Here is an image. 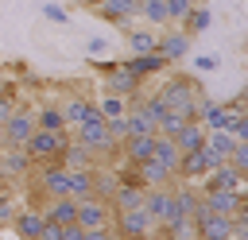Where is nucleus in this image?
Masks as SVG:
<instances>
[{"label":"nucleus","mask_w":248,"mask_h":240,"mask_svg":"<svg viewBox=\"0 0 248 240\" xmlns=\"http://www.w3.org/2000/svg\"><path fill=\"white\" fill-rule=\"evenodd\" d=\"M70 135L81 143V147H89L93 155H97V163H105V159H116V151H120V143L108 135V128H105V116L93 108L78 128H70Z\"/></svg>","instance_id":"f257e3e1"},{"label":"nucleus","mask_w":248,"mask_h":240,"mask_svg":"<svg viewBox=\"0 0 248 240\" xmlns=\"http://www.w3.org/2000/svg\"><path fill=\"white\" fill-rule=\"evenodd\" d=\"M159 97H163V105H167L170 112H182L186 120H198V101H202V89H198V81H194V77H186V74L167 77V81L159 85Z\"/></svg>","instance_id":"f03ea898"},{"label":"nucleus","mask_w":248,"mask_h":240,"mask_svg":"<svg viewBox=\"0 0 248 240\" xmlns=\"http://www.w3.org/2000/svg\"><path fill=\"white\" fill-rule=\"evenodd\" d=\"M66 143H70V128H62V132H43V128H35V132L27 135V143H23V151L31 155L35 166H50V163L62 166V147H66Z\"/></svg>","instance_id":"7ed1b4c3"},{"label":"nucleus","mask_w":248,"mask_h":240,"mask_svg":"<svg viewBox=\"0 0 248 240\" xmlns=\"http://www.w3.org/2000/svg\"><path fill=\"white\" fill-rule=\"evenodd\" d=\"M116 240H151L155 236V221L143 213V209H124V213H112V225Z\"/></svg>","instance_id":"20e7f679"},{"label":"nucleus","mask_w":248,"mask_h":240,"mask_svg":"<svg viewBox=\"0 0 248 240\" xmlns=\"http://www.w3.org/2000/svg\"><path fill=\"white\" fill-rule=\"evenodd\" d=\"M101 77H105V93H116V97H124V101H132V97H140V89H143V77H136L128 66H101Z\"/></svg>","instance_id":"39448f33"},{"label":"nucleus","mask_w":248,"mask_h":240,"mask_svg":"<svg viewBox=\"0 0 248 240\" xmlns=\"http://www.w3.org/2000/svg\"><path fill=\"white\" fill-rule=\"evenodd\" d=\"M74 225L78 228H108L112 225V205L108 197H81L74 209Z\"/></svg>","instance_id":"423d86ee"},{"label":"nucleus","mask_w":248,"mask_h":240,"mask_svg":"<svg viewBox=\"0 0 248 240\" xmlns=\"http://www.w3.org/2000/svg\"><path fill=\"white\" fill-rule=\"evenodd\" d=\"M31 166H35V163H31V155H27L23 147H16V143H0V174H4L8 182H12V178L23 182V178L31 174Z\"/></svg>","instance_id":"0eeeda50"},{"label":"nucleus","mask_w":248,"mask_h":240,"mask_svg":"<svg viewBox=\"0 0 248 240\" xmlns=\"http://www.w3.org/2000/svg\"><path fill=\"white\" fill-rule=\"evenodd\" d=\"M31 132H35V108H23V105H16V112L4 120V143H16V147H23Z\"/></svg>","instance_id":"6e6552de"},{"label":"nucleus","mask_w":248,"mask_h":240,"mask_svg":"<svg viewBox=\"0 0 248 240\" xmlns=\"http://www.w3.org/2000/svg\"><path fill=\"white\" fill-rule=\"evenodd\" d=\"M140 209L155 221V228L167 221V209H170V186H143V197H140Z\"/></svg>","instance_id":"1a4fd4ad"},{"label":"nucleus","mask_w":248,"mask_h":240,"mask_svg":"<svg viewBox=\"0 0 248 240\" xmlns=\"http://www.w3.org/2000/svg\"><path fill=\"white\" fill-rule=\"evenodd\" d=\"M43 209L39 205H27V209H16V217H12V228H16V236L19 240H39L43 236Z\"/></svg>","instance_id":"9d476101"},{"label":"nucleus","mask_w":248,"mask_h":240,"mask_svg":"<svg viewBox=\"0 0 248 240\" xmlns=\"http://www.w3.org/2000/svg\"><path fill=\"white\" fill-rule=\"evenodd\" d=\"M202 190H244V174L229 163H217L205 178H202Z\"/></svg>","instance_id":"9b49d317"},{"label":"nucleus","mask_w":248,"mask_h":240,"mask_svg":"<svg viewBox=\"0 0 248 240\" xmlns=\"http://www.w3.org/2000/svg\"><path fill=\"white\" fill-rule=\"evenodd\" d=\"M151 147H155V135H128V139H120L116 159H120V163H128V166H136V163L151 159Z\"/></svg>","instance_id":"f8f14e48"},{"label":"nucleus","mask_w":248,"mask_h":240,"mask_svg":"<svg viewBox=\"0 0 248 240\" xmlns=\"http://www.w3.org/2000/svg\"><path fill=\"white\" fill-rule=\"evenodd\" d=\"M136 178H140V186H174L178 178H174V170H167L163 163H155V159H143V163H136Z\"/></svg>","instance_id":"ddd939ff"},{"label":"nucleus","mask_w":248,"mask_h":240,"mask_svg":"<svg viewBox=\"0 0 248 240\" xmlns=\"http://www.w3.org/2000/svg\"><path fill=\"white\" fill-rule=\"evenodd\" d=\"M39 209H43V221L66 228V225H74V209H78V201H74V197H46Z\"/></svg>","instance_id":"4468645a"},{"label":"nucleus","mask_w":248,"mask_h":240,"mask_svg":"<svg viewBox=\"0 0 248 240\" xmlns=\"http://www.w3.org/2000/svg\"><path fill=\"white\" fill-rule=\"evenodd\" d=\"M155 50H159L167 62H178V58L190 50V35H186L182 27H178V31H167V35H159V39H155Z\"/></svg>","instance_id":"2eb2a0df"},{"label":"nucleus","mask_w":248,"mask_h":240,"mask_svg":"<svg viewBox=\"0 0 248 240\" xmlns=\"http://www.w3.org/2000/svg\"><path fill=\"white\" fill-rule=\"evenodd\" d=\"M124 66H128V70H132L136 77H151V74H159V70H167L170 62H167V58H163L159 50H147V54H132V58H128Z\"/></svg>","instance_id":"dca6fc26"},{"label":"nucleus","mask_w":248,"mask_h":240,"mask_svg":"<svg viewBox=\"0 0 248 240\" xmlns=\"http://www.w3.org/2000/svg\"><path fill=\"white\" fill-rule=\"evenodd\" d=\"M62 166H66V170H78V166H89V170H93V166H101V163H97V155H93L89 147H81V143L70 135V143L62 147Z\"/></svg>","instance_id":"f3484780"},{"label":"nucleus","mask_w":248,"mask_h":240,"mask_svg":"<svg viewBox=\"0 0 248 240\" xmlns=\"http://www.w3.org/2000/svg\"><path fill=\"white\" fill-rule=\"evenodd\" d=\"M58 108H62V120H66V128H78V124H81V120H85V116H89L97 105H93L89 97L74 93V97H66V105H58Z\"/></svg>","instance_id":"a211bd4d"},{"label":"nucleus","mask_w":248,"mask_h":240,"mask_svg":"<svg viewBox=\"0 0 248 240\" xmlns=\"http://www.w3.org/2000/svg\"><path fill=\"white\" fill-rule=\"evenodd\" d=\"M93 170H97V166H93ZM93 170H89V166L66 170V178H70V197H74V201H81V197H97V190H93Z\"/></svg>","instance_id":"6ab92c4d"},{"label":"nucleus","mask_w":248,"mask_h":240,"mask_svg":"<svg viewBox=\"0 0 248 240\" xmlns=\"http://www.w3.org/2000/svg\"><path fill=\"white\" fill-rule=\"evenodd\" d=\"M140 197H143V186L120 182V186L108 194V205H112V213H124V209H140Z\"/></svg>","instance_id":"aec40b11"},{"label":"nucleus","mask_w":248,"mask_h":240,"mask_svg":"<svg viewBox=\"0 0 248 240\" xmlns=\"http://www.w3.org/2000/svg\"><path fill=\"white\" fill-rule=\"evenodd\" d=\"M170 139H174V147L186 155V151H198V147H202V139H205V128H202L198 120H186V124H182V132H178V135H170Z\"/></svg>","instance_id":"412c9836"},{"label":"nucleus","mask_w":248,"mask_h":240,"mask_svg":"<svg viewBox=\"0 0 248 240\" xmlns=\"http://www.w3.org/2000/svg\"><path fill=\"white\" fill-rule=\"evenodd\" d=\"M151 159H155V163H163L167 170H178V159H182V151L174 147V139H170V135H155Z\"/></svg>","instance_id":"4be33fe9"},{"label":"nucleus","mask_w":248,"mask_h":240,"mask_svg":"<svg viewBox=\"0 0 248 240\" xmlns=\"http://www.w3.org/2000/svg\"><path fill=\"white\" fill-rule=\"evenodd\" d=\"M124 124H128V135H155V124L140 112L136 101H128V108H124ZM128 135H124V139H128Z\"/></svg>","instance_id":"5701e85b"},{"label":"nucleus","mask_w":248,"mask_h":240,"mask_svg":"<svg viewBox=\"0 0 248 240\" xmlns=\"http://www.w3.org/2000/svg\"><path fill=\"white\" fill-rule=\"evenodd\" d=\"M35 128H43V132H62V128H66V120H62V108H58V105L35 108Z\"/></svg>","instance_id":"b1692460"},{"label":"nucleus","mask_w":248,"mask_h":240,"mask_svg":"<svg viewBox=\"0 0 248 240\" xmlns=\"http://www.w3.org/2000/svg\"><path fill=\"white\" fill-rule=\"evenodd\" d=\"M205 27H209V8H205V4H194V8H190V15L182 19V31L194 39V35H202Z\"/></svg>","instance_id":"393cba45"},{"label":"nucleus","mask_w":248,"mask_h":240,"mask_svg":"<svg viewBox=\"0 0 248 240\" xmlns=\"http://www.w3.org/2000/svg\"><path fill=\"white\" fill-rule=\"evenodd\" d=\"M202 143H205L217 159H229V151L236 147V139H232L229 132H205V139H202Z\"/></svg>","instance_id":"a878e982"},{"label":"nucleus","mask_w":248,"mask_h":240,"mask_svg":"<svg viewBox=\"0 0 248 240\" xmlns=\"http://www.w3.org/2000/svg\"><path fill=\"white\" fill-rule=\"evenodd\" d=\"M132 101L140 105V112H143L151 124H159V116L167 112V105H163V97H159V93H147V97H132Z\"/></svg>","instance_id":"bb28decb"},{"label":"nucleus","mask_w":248,"mask_h":240,"mask_svg":"<svg viewBox=\"0 0 248 240\" xmlns=\"http://www.w3.org/2000/svg\"><path fill=\"white\" fill-rule=\"evenodd\" d=\"M140 15L155 27H167V4L163 0H140Z\"/></svg>","instance_id":"cd10ccee"},{"label":"nucleus","mask_w":248,"mask_h":240,"mask_svg":"<svg viewBox=\"0 0 248 240\" xmlns=\"http://www.w3.org/2000/svg\"><path fill=\"white\" fill-rule=\"evenodd\" d=\"M124 108H128V101H124V97H116V93H105V97L97 101V112H101L105 120H112V116H124Z\"/></svg>","instance_id":"c85d7f7f"},{"label":"nucleus","mask_w":248,"mask_h":240,"mask_svg":"<svg viewBox=\"0 0 248 240\" xmlns=\"http://www.w3.org/2000/svg\"><path fill=\"white\" fill-rule=\"evenodd\" d=\"M167 4V23H178L182 27V19L190 15V8L198 4V0H163Z\"/></svg>","instance_id":"c756f323"},{"label":"nucleus","mask_w":248,"mask_h":240,"mask_svg":"<svg viewBox=\"0 0 248 240\" xmlns=\"http://www.w3.org/2000/svg\"><path fill=\"white\" fill-rule=\"evenodd\" d=\"M155 39H159L155 31H132V35H128V43H132V50H136V54L155 50Z\"/></svg>","instance_id":"7c9ffc66"},{"label":"nucleus","mask_w":248,"mask_h":240,"mask_svg":"<svg viewBox=\"0 0 248 240\" xmlns=\"http://www.w3.org/2000/svg\"><path fill=\"white\" fill-rule=\"evenodd\" d=\"M225 163H229V166H236V170L244 174V170H248V143H244V139H236V147L229 151V159H225Z\"/></svg>","instance_id":"2f4dec72"},{"label":"nucleus","mask_w":248,"mask_h":240,"mask_svg":"<svg viewBox=\"0 0 248 240\" xmlns=\"http://www.w3.org/2000/svg\"><path fill=\"white\" fill-rule=\"evenodd\" d=\"M225 132H229L232 139H248V116H244V112H236V116L225 124Z\"/></svg>","instance_id":"473e14b6"},{"label":"nucleus","mask_w":248,"mask_h":240,"mask_svg":"<svg viewBox=\"0 0 248 240\" xmlns=\"http://www.w3.org/2000/svg\"><path fill=\"white\" fill-rule=\"evenodd\" d=\"M16 209H19V205H16V197H12L8 190H4V194H0V225H12Z\"/></svg>","instance_id":"72a5a7b5"},{"label":"nucleus","mask_w":248,"mask_h":240,"mask_svg":"<svg viewBox=\"0 0 248 240\" xmlns=\"http://www.w3.org/2000/svg\"><path fill=\"white\" fill-rule=\"evenodd\" d=\"M12 112H16V93H12V89H0V124H4Z\"/></svg>","instance_id":"f704fd0d"},{"label":"nucleus","mask_w":248,"mask_h":240,"mask_svg":"<svg viewBox=\"0 0 248 240\" xmlns=\"http://www.w3.org/2000/svg\"><path fill=\"white\" fill-rule=\"evenodd\" d=\"M43 15H46L50 23H66V19H70V12H66L62 4H43Z\"/></svg>","instance_id":"c9c22d12"},{"label":"nucleus","mask_w":248,"mask_h":240,"mask_svg":"<svg viewBox=\"0 0 248 240\" xmlns=\"http://www.w3.org/2000/svg\"><path fill=\"white\" fill-rule=\"evenodd\" d=\"M81 240H116L112 228H81Z\"/></svg>","instance_id":"e433bc0d"},{"label":"nucleus","mask_w":248,"mask_h":240,"mask_svg":"<svg viewBox=\"0 0 248 240\" xmlns=\"http://www.w3.org/2000/svg\"><path fill=\"white\" fill-rule=\"evenodd\" d=\"M194 70H217V58L213 54H198L194 58Z\"/></svg>","instance_id":"4c0bfd02"},{"label":"nucleus","mask_w":248,"mask_h":240,"mask_svg":"<svg viewBox=\"0 0 248 240\" xmlns=\"http://www.w3.org/2000/svg\"><path fill=\"white\" fill-rule=\"evenodd\" d=\"M58 236H62V225H50V221H46V225H43V236H39V240H58Z\"/></svg>","instance_id":"58836bf2"},{"label":"nucleus","mask_w":248,"mask_h":240,"mask_svg":"<svg viewBox=\"0 0 248 240\" xmlns=\"http://www.w3.org/2000/svg\"><path fill=\"white\" fill-rule=\"evenodd\" d=\"M58 240H81V228H78V225H66V228H62V236H58Z\"/></svg>","instance_id":"ea45409f"},{"label":"nucleus","mask_w":248,"mask_h":240,"mask_svg":"<svg viewBox=\"0 0 248 240\" xmlns=\"http://www.w3.org/2000/svg\"><path fill=\"white\" fill-rule=\"evenodd\" d=\"M85 50H89V54H101V50H105V39H89Z\"/></svg>","instance_id":"a19ab883"},{"label":"nucleus","mask_w":248,"mask_h":240,"mask_svg":"<svg viewBox=\"0 0 248 240\" xmlns=\"http://www.w3.org/2000/svg\"><path fill=\"white\" fill-rule=\"evenodd\" d=\"M4 190H8V178H4V174H0V194H4Z\"/></svg>","instance_id":"79ce46f5"},{"label":"nucleus","mask_w":248,"mask_h":240,"mask_svg":"<svg viewBox=\"0 0 248 240\" xmlns=\"http://www.w3.org/2000/svg\"><path fill=\"white\" fill-rule=\"evenodd\" d=\"M70 4H93V0H70Z\"/></svg>","instance_id":"37998d69"},{"label":"nucleus","mask_w":248,"mask_h":240,"mask_svg":"<svg viewBox=\"0 0 248 240\" xmlns=\"http://www.w3.org/2000/svg\"><path fill=\"white\" fill-rule=\"evenodd\" d=\"M0 143H4V124H0Z\"/></svg>","instance_id":"c03bdc74"},{"label":"nucleus","mask_w":248,"mask_h":240,"mask_svg":"<svg viewBox=\"0 0 248 240\" xmlns=\"http://www.w3.org/2000/svg\"><path fill=\"white\" fill-rule=\"evenodd\" d=\"M213 240H229V236H213Z\"/></svg>","instance_id":"a18cd8bd"},{"label":"nucleus","mask_w":248,"mask_h":240,"mask_svg":"<svg viewBox=\"0 0 248 240\" xmlns=\"http://www.w3.org/2000/svg\"><path fill=\"white\" fill-rule=\"evenodd\" d=\"M155 240H163V236H155Z\"/></svg>","instance_id":"49530a36"}]
</instances>
